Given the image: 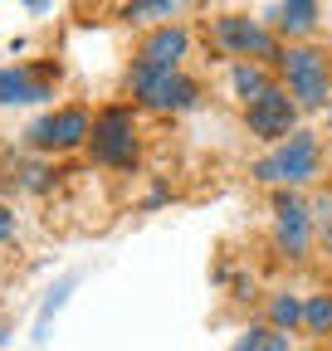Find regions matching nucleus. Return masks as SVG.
I'll use <instances>...</instances> for the list:
<instances>
[{"instance_id": "obj_1", "label": "nucleus", "mask_w": 332, "mask_h": 351, "mask_svg": "<svg viewBox=\"0 0 332 351\" xmlns=\"http://www.w3.org/2000/svg\"><path fill=\"white\" fill-rule=\"evenodd\" d=\"M122 93L137 112H152V117H186L205 103V83L191 73V69H147V64H132L122 69Z\"/></svg>"}, {"instance_id": "obj_2", "label": "nucleus", "mask_w": 332, "mask_h": 351, "mask_svg": "<svg viewBox=\"0 0 332 351\" xmlns=\"http://www.w3.org/2000/svg\"><path fill=\"white\" fill-rule=\"evenodd\" d=\"M318 176H322V132H313V127H298L288 142L249 161V181L264 191H303Z\"/></svg>"}, {"instance_id": "obj_3", "label": "nucleus", "mask_w": 332, "mask_h": 351, "mask_svg": "<svg viewBox=\"0 0 332 351\" xmlns=\"http://www.w3.org/2000/svg\"><path fill=\"white\" fill-rule=\"evenodd\" d=\"M274 78L288 88L303 112H322L332 103V49L318 39L308 44H283L278 59H274Z\"/></svg>"}, {"instance_id": "obj_4", "label": "nucleus", "mask_w": 332, "mask_h": 351, "mask_svg": "<svg viewBox=\"0 0 332 351\" xmlns=\"http://www.w3.org/2000/svg\"><path fill=\"white\" fill-rule=\"evenodd\" d=\"M83 156L103 171H132L142 161V112L132 103H103L93 112V137Z\"/></svg>"}, {"instance_id": "obj_5", "label": "nucleus", "mask_w": 332, "mask_h": 351, "mask_svg": "<svg viewBox=\"0 0 332 351\" xmlns=\"http://www.w3.org/2000/svg\"><path fill=\"white\" fill-rule=\"evenodd\" d=\"M205 34H211V49H215L225 64L254 59V64H269V69H274V59H278V49H283V39L264 25V15H244V10L215 15L211 25H205Z\"/></svg>"}, {"instance_id": "obj_6", "label": "nucleus", "mask_w": 332, "mask_h": 351, "mask_svg": "<svg viewBox=\"0 0 332 351\" xmlns=\"http://www.w3.org/2000/svg\"><path fill=\"white\" fill-rule=\"evenodd\" d=\"M93 137V108H83V103H59V108H45L25 132H20V142L25 152L34 156H73L83 152Z\"/></svg>"}, {"instance_id": "obj_7", "label": "nucleus", "mask_w": 332, "mask_h": 351, "mask_svg": "<svg viewBox=\"0 0 332 351\" xmlns=\"http://www.w3.org/2000/svg\"><path fill=\"white\" fill-rule=\"evenodd\" d=\"M269 210H274V225H269L274 254L288 258V263L313 258V249H318V239H322V234H318V215H313V205H308L298 191H274Z\"/></svg>"}, {"instance_id": "obj_8", "label": "nucleus", "mask_w": 332, "mask_h": 351, "mask_svg": "<svg viewBox=\"0 0 332 351\" xmlns=\"http://www.w3.org/2000/svg\"><path fill=\"white\" fill-rule=\"evenodd\" d=\"M239 117H244V132L254 142H264V147H278V142H288L294 132L303 127V108L288 98V88L283 83H274L264 98H254L249 108H239Z\"/></svg>"}, {"instance_id": "obj_9", "label": "nucleus", "mask_w": 332, "mask_h": 351, "mask_svg": "<svg viewBox=\"0 0 332 351\" xmlns=\"http://www.w3.org/2000/svg\"><path fill=\"white\" fill-rule=\"evenodd\" d=\"M59 88L54 64H0V108H49Z\"/></svg>"}, {"instance_id": "obj_10", "label": "nucleus", "mask_w": 332, "mask_h": 351, "mask_svg": "<svg viewBox=\"0 0 332 351\" xmlns=\"http://www.w3.org/2000/svg\"><path fill=\"white\" fill-rule=\"evenodd\" d=\"M195 49V34L186 20H171V25H152L137 34L132 44V64H147V69H186Z\"/></svg>"}, {"instance_id": "obj_11", "label": "nucleus", "mask_w": 332, "mask_h": 351, "mask_svg": "<svg viewBox=\"0 0 332 351\" xmlns=\"http://www.w3.org/2000/svg\"><path fill=\"white\" fill-rule=\"evenodd\" d=\"M264 25L283 39V44H308L322 25V0H274L264 10Z\"/></svg>"}, {"instance_id": "obj_12", "label": "nucleus", "mask_w": 332, "mask_h": 351, "mask_svg": "<svg viewBox=\"0 0 332 351\" xmlns=\"http://www.w3.org/2000/svg\"><path fill=\"white\" fill-rule=\"evenodd\" d=\"M225 83H230V98H235L239 108H249L254 98H264L278 78H274V69H269V64L244 59V64H225Z\"/></svg>"}, {"instance_id": "obj_13", "label": "nucleus", "mask_w": 332, "mask_h": 351, "mask_svg": "<svg viewBox=\"0 0 332 351\" xmlns=\"http://www.w3.org/2000/svg\"><path fill=\"white\" fill-rule=\"evenodd\" d=\"M5 181L15 186V191H25V195H49L54 186H59V171H54V161L49 156H15L10 161V171H5Z\"/></svg>"}, {"instance_id": "obj_14", "label": "nucleus", "mask_w": 332, "mask_h": 351, "mask_svg": "<svg viewBox=\"0 0 332 351\" xmlns=\"http://www.w3.org/2000/svg\"><path fill=\"white\" fill-rule=\"evenodd\" d=\"M191 10V0H122L117 20L132 25V29H152V25H171Z\"/></svg>"}, {"instance_id": "obj_15", "label": "nucleus", "mask_w": 332, "mask_h": 351, "mask_svg": "<svg viewBox=\"0 0 332 351\" xmlns=\"http://www.w3.org/2000/svg\"><path fill=\"white\" fill-rule=\"evenodd\" d=\"M264 322L278 332H303V293H294V288L264 293Z\"/></svg>"}, {"instance_id": "obj_16", "label": "nucleus", "mask_w": 332, "mask_h": 351, "mask_svg": "<svg viewBox=\"0 0 332 351\" xmlns=\"http://www.w3.org/2000/svg\"><path fill=\"white\" fill-rule=\"evenodd\" d=\"M303 332L313 341H327L332 337V288L303 293Z\"/></svg>"}, {"instance_id": "obj_17", "label": "nucleus", "mask_w": 332, "mask_h": 351, "mask_svg": "<svg viewBox=\"0 0 332 351\" xmlns=\"http://www.w3.org/2000/svg\"><path fill=\"white\" fill-rule=\"evenodd\" d=\"M230 351H298V346L288 341V332H278V327H269V322H249V327L235 337Z\"/></svg>"}, {"instance_id": "obj_18", "label": "nucleus", "mask_w": 332, "mask_h": 351, "mask_svg": "<svg viewBox=\"0 0 332 351\" xmlns=\"http://www.w3.org/2000/svg\"><path fill=\"white\" fill-rule=\"evenodd\" d=\"M15 234H20V215H15V205L5 195H0V249H5Z\"/></svg>"}, {"instance_id": "obj_19", "label": "nucleus", "mask_w": 332, "mask_h": 351, "mask_svg": "<svg viewBox=\"0 0 332 351\" xmlns=\"http://www.w3.org/2000/svg\"><path fill=\"white\" fill-rule=\"evenodd\" d=\"M64 298H69V283H59L49 298H45V307H39V337H45V327H49V317L59 313V307H64Z\"/></svg>"}, {"instance_id": "obj_20", "label": "nucleus", "mask_w": 332, "mask_h": 351, "mask_svg": "<svg viewBox=\"0 0 332 351\" xmlns=\"http://www.w3.org/2000/svg\"><path fill=\"white\" fill-rule=\"evenodd\" d=\"M313 215H318V234H322V239H332V195H318Z\"/></svg>"}, {"instance_id": "obj_21", "label": "nucleus", "mask_w": 332, "mask_h": 351, "mask_svg": "<svg viewBox=\"0 0 332 351\" xmlns=\"http://www.w3.org/2000/svg\"><path fill=\"white\" fill-rule=\"evenodd\" d=\"M230 298H235V302H254V298H259V283H254V274H239Z\"/></svg>"}, {"instance_id": "obj_22", "label": "nucleus", "mask_w": 332, "mask_h": 351, "mask_svg": "<svg viewBox=\"0 0 332 351\" xmlns=\"http://www.w3.org/2000/svg\"><path fill=\"white\" fill-rule=\"evenodd\" d=\"M166 200H171V186H166V181H152V191L142 195V210H156V205H166Z\"/></svg>"}, {"instance_id": "obj_23", "label": "nucleus", "mask_w": 332, "mask_h": 351, "mask_svg": "<svg viewBox=\"0 0 332 351\" xmlns=\"http://www.w3.org/2000/svg\"><path fill=\"white\" fill-rule=\"evenodd\" d=\"M20 5H25L29 15H49V10H54V0H20Z\"/></svg>"}, {"instance_id": "obj_24", "label": "nucleus", "mask_w": 332, "mask_h": 351, "mask_svg": "<svg viewBox=\"0 0 332 351\" xmlns=\"http://www.w3.org/2000/svg\"><path fill=\"white\" fill-rule=\"evenodd\" d=\"M322 127H327V137H332V103L322 108Z\"/></svg>"}, {"instance_id": "obj_25", "label": "nucleus", "mask_w": 332, "mask_h": 351, "mask_svg": "<svg viewBox=\"0 0 332 351\" xmlns=\"http://www.w3.org/2000/svg\"><path fill=\"white\" fill-rule=\"evenodd\" d=\"M5 337H10V327H5V322H0V341H5Z\"/></svg>"}, {"instance_id": "obj_26", "label": "nucleus", "mask_w": 332, "mask_h": 351, "mask_svg": "<svg viewBox=\"0 0 332 351\" xmlns=\"http://www.w3.org/2000/svg\"><path fill=\"white\" fill-rule=\"evenodd\" d=\"M322 249H327V258H332V239H322Z\"/></svg>"}, {"instance_id": "obj_27", "label": "nucleus", "mask_w": 332, "mask_h": 351, "mask_svg": "<svg viewBox=\"0 0 332 351\" xmlns=\"http://www.w3.org/2000/svg\"><path fill=\"white\" fill-rule=\"evenodd\" d=\"M298 351H322V346H298Z\"/></svg>"}]
</instances>
